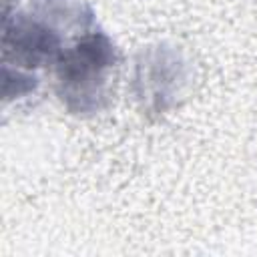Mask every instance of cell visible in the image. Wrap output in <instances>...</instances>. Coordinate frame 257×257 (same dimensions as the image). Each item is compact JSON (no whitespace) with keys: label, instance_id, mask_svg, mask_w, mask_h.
Instances as JSON below:
<instances>
[{"label":"cell","instance_id":"cell-1","mask_svg":"<svg viewBox=\"0 0 257 257\" xmlns=\"http://www.w3.org/2000/svg\"><path fill=\"white\" fill-rule=\"evenodd\" d=\"M92 28L90 12L78 0H32L4 14V84L16 80V96L32 92L40 70L56 66L66 46Z\"/></svg>","mask_w":257,"mask_h":257},{"label":"cell","instance_id":"cell-2","mask_svg":"<svg viewBox=\"0 0 257 257\" xmlns=\"http://www.w3.org/2000/svg\"><path fill=\"white\" fill-rule=\"evenodd\" d=\"M116 50L106 34L88 28L76 36L54 66L58 96L74 112H94L108 96Z\"/></svg>","mask_w":257,"mask_h":257}]
</instances>
